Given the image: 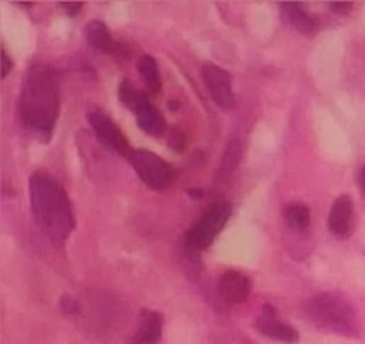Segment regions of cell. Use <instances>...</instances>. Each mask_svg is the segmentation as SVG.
<instances>
[{
	"mask_svg": "<svg viewBox=\"0 0 365 344\" xmlns=\"http://www.w3.org/2000/svg\"><path fill=\"white\" fill-rule=\"evenodd\" d=\"M19 116L24 128L39 142L52 138L59 117V81L47 64H32L27 69L19 98Z\"/></svg>",
	"mask_w": 365,
	"mask_h": 344,
	"instance_id": "cell-1",
	"label": "cell"
},
{
	"mask_svg": "<svg viewBox=\"0 0 365 344\" xmlns=\"http://www.w3.org/2000/svg\"><path fill=\"white\" fill-rule=\"evenodd\" d=\"M30 210L42 234L56 246L69 239L74 230V210L69 195L51 175L37 171L29 180Z\"/></svg>",
	"mask_w": 365,
	"mask_h": 344,
	"instance_id": "cell-2",
	"label": "cell"
},
{
	"mask_svg": "<svg viewBox=\"0 0 365 344\" xmlns=\"http://www.w3.org/2000/svg\"><path fill=\"white\" fill-rule=\"evenodd\" d=\"M310 323L345 338H359L360 319L352 302L340 292H323L310 297L303 307Z\"/></svg>",
	"mask_w": 365,
	"mask_h": 344,
	"instance_id": "cell-3",
	"label": "cell"
},
{
	"mask_svg": "<svg viewBox=\"0 0 365 344\" xmlns=\"http://www.w3.org/2000/svg\"><path fill=\"white\" fill-rule=\"evenodd\" d=\"M231 212H233V208L228 202L214 203L208 212H204L202 219L186 232L185 246L195 252L207 251L214 242V239L221 234V230L225 229L226 222L231 217Z\"/></svg>",
	"mask_w": 365,
	"mask_h": 344,
	"instance_id": "cell-4",
	"label": "cell"
},
{
	"mask_svg": "<svg viewBox=\"0 0 365 344\" xmlns=\"http://www.w3.org/2000/svg\"><path fill=\"white\" fill-rule=\"evenodd\" d=\"M127 160L134 168L136 175L151 190L163 192L175 183L176 170L156 153L148 151V149H132Z\"/></svg>",
	"mask_w": 365,
	"mask_h": 344,
	"instance_id": "cell-5",
	"label": "cell"
},
{
	"mask_svg": "<svg viewBox=\"0 0 365 344\" xmlns=\"http://www.w3.org/2000/svg\"><path fill=\"white\" fill-rule=\"evenodd\" d=\"M202 78L207 84L209 96L213 98V101L221 108V110L230 111L235 110L236 106V98L231 88L233 78L228 71L223 67L213 64V62H207L202 67Z\"/></svg>",
	"mask_w": 365,
	"mask_h": 344,
	"instance_id": "cell-6",
	"label": "cell"
},
{
	"mask_svg": "<svg viewBox=\"0 0 365 344\" xmlns=\"http://www.w3.org/2000/svg\"><path fill=\"white\" fill-rule=\"evenodd\" d=\"M91 128L94 130L95 137L106 144L109 149H112L117 155L127 158L131 155V144L124 137V133L112 123L109 116L104 115L101 111H91L88 115Z\"/></svg>",
	"mask_w": 365,
	"mask_h": 344,
	"instance_id": "cell-7",
	"label": "cell"
},
{
	"mask_svg": "<svg viewBox=\"0 0 365 344\" xmlns=\"http://www.w3.org/2000/svg\"><path fill=\"white\" fill-rule=\"evenodd\" d=\"M257 329L263 336L277 339V341L286 343V344H295L299 343L300 334L294 326L284 323L277 318L275 307L265 306L262 316H260L257 321Z\"/></svg>",
	"mask_w": 365,
	"mask_h": 344,
	"instance_id": "cell-8",
	"label": "cell"
},
{
	"mask_svg": "<svg viewBox=\"0 0 365 344\" xmlns=\"http://www.w3.org/2000/svg\"><path fill=\"white\" fill-rule=\"evenodd\" d=\"M218 291H220V296L230 304H241L250 297L252 282H250V277L246 274L230 269L225 270L220 280H218Z\"/></svg>",
	"mask_w": 365,
	"mask_h": 344,
	"instance_id": "cell-9",
	"label": "cell"
},
{
	"mask_svg": "<svg viewBox=\"0 0 365 344\" xmlns=\"http://www.w3.org/2000/svg\"><path fill=\"white\" fill-rule=\"evenodd\" d=\"M164 319L158 311L141 312L139 324L127 344H158L163 336Z\"/></svg>",
	"mask_w": 365,
	"mask_h": 344,
	"instance_id": "cell-10",
	"label": "cell"
},
{
	"mask_svg": "<svg viewBox=\"0 0 365 344\" xmlns=\"http://www.w3.org/2000/svg\"><path fill=\"white\" fill-rule=\"evenodd\" d=\"M352 215L354 205L349 195H340L334 202L328 215V229L337 237H349L352 232Z\"/></svg>",
	"mask_w": 365,
	"mask_h": 344,
	"instance_id": "cell-11",
	"label": "cell"
},
{
	"mask_svg": "<svg viewBox=\"0 0 365 344\" xmlns=\"http://www.w3.org/2000/svg\"><path fill=\"white\" fill-rule=\"evenodd\" d=\"M86 40H88L89 46H93L95 51L109 54V56H114L121 49L120 44L112 39L108 25L101 21L89 22V25L86 27Z\"/></svg>",
	"mask_w": 365,
	"mask_h": 344,
	"instance_id": "cell-12",
	"label": "cell"
},
{
	"mask_svg": "<svg viewBox=\"0 0 365 344\" xmlns=\"http://www.w3.org/2000/svg\"><path fill=\"white\" fill-rule=\"evenodd\" d=\"M134 115L138 117L139 128L143 130L144 133L151 134V137H163V134L166 133V121H164V116L156 106H153L151 101L146 103L144 106H141Z\"/></svg>",
	"mask_w": 365,
	"mask_h": 344,
	"instance_id": "cell-13",
	"label": "cell"
},
{
	"mask_svg": "<svg viewBox=\"0 0 365 344\" xmlns=\"http://www.w3.org/2000/svg\"><path fill=\"white\" fill-rule=\"evenodd\" d=\"M138 71L139 74L143 76V81L148 88V93L153 94V96H158L159 91H161V74H159V67L156 59L149 56V54H144L138 59Z\"/></svg>",
	"mask_w": 365,
	"mask_h": 344,
	"instance_id": "cell-14",
	"label": "cell"
},
{
	"mask_svg": "<svg viewBox=\"0 0 365 344\" xmlns=\"http://www.w3.org/2000/svg\"><path fill=\"white\" fill-rule=\"evenodd\" d=\"M282 13L289 24L295 27L299 33L310 34L315 30V19L308 16V12L303 11V6L300 4H282Z\"/></svg>",
	"mask_w": 365,
	"mask_h": 344,
	"instance_id": "cell-15",
	"label": "cell"
},
{
	"mask_svg": "<svg viewBox=\"0 0 365 344\" xmlns=\"http://www.w3.org/2000/svg\"><path fill=\"white\" fill-rule=\"evenodd\" d=\"M120 101L122 106H126L127 110L136 113L141 106H144L146 103H149V96L139 89H136L129 81H122L120 84Z\"/></svg>",
	"mask_w": 365,
	"mask_h": 344,
	"instance_id": "cell-16",
	"label": "cell"
},
{
	"mask_svg": "<svg viewBox=\"0 0 365 344\" xmlns=\"http://www.w3.org/2000/svg\"><path fill=\"white\" fill-rule=\"evenodd\" d=\"M285 220L290 229L296 230V232H307L310 227V210L305 205L295 203V205H289L285 210Z\"/></svg>",
	"mask_w": 365,
	"mask_h": 344,
	"instance_id": "cell-17",
	"label": "cell"
},
{
	"mask_svg": "<svg viewBox=\"0 0 365 344\" xmlns=\"http://www.w3.org/2000/svg\"><path fill=\"white\" fill-rule=\"evenodd\" d=\"M59 306H61V309L66 312V314H79L81 312L79 302H77L72 296H62Z\"/></svg>",
	"mask_w": 365,
	"mask_h": 344,
	"instance_id": "cell-18",
	"label": "cell"
},
{
	"mask_svg": "<svg viewBox=\"0 0 365 344\" xmlns=\"http://www.w3.org/2000/svg\"><path fill=\"white\" fill-rule=\"evenodd\" d=\"M352 4L350 2H332L328 4V8L330 11H334V13H337V16H347L350 11H352Z\"/></svg>",
	"mask_w": 365,
	"mask_h": 344,
	"instance_id": "cell-19",
	"label": "cell"
},
{
	"mask_svg": "<svg viewBox=\"0 0 365 344\" xmlns=\"http://www.w3.org/2000/svg\"><path fill=\"white\" fill-rule=\"evenodd\" d=\"M0 66H2V72H0V76L6 79L8 76V72H11L13 67V62L11 61V57H8V54L6 51L0 52Z\"/></svg>",
	"mask_w": 365,
	"mask_h": 344,
	"instance_id": "cell-20",
	"label": "cell"
},
{
	"mask_svg": "<svg viewBox=\"0 0 365 344\" xmlns=\"http://www.w3.org/2000/svg\"><path fill=\"white\" fill-rule=\"evenodd\" d=\"M82 7H84V4H81V2H64V4H61V8H64V11H66V13L69 17H76L77 13L82 11Z\"/></svg>",
	"mask_w": 365,
	"mask_h": 344,
	"instance_id": "cell-21",
	"label": "cell"
},
{
	"mask_svg": "<svg viewBox=\"0 0 365 344\" xmlns=\"http://www.w3.org/2000/svg\"><path fill=\"white\" fill-rule=\"evenodd\" d=\"M188 195L193 198V200H199L203 197V190L202 188H190Z\"/></svg>",
	"mask_w": 365,
	"mask_h": 344,
	"instance_id": "cell-22",
	"label": "cell"
},
{
	"mask_svg": "<svg viewBox=\"0 0 365 344\" xmlns=\"http://www.w3.org/2000/svg\"><path fill=\"white\" fill-rule=\"evenodd\" d=\"M359 187L365 193V166L360 170V173H359Z\"/></svg>",
	"mask_w": 365,
	"mask_h": 344,
	"instance_id": "cell-23",
	"label": "cell"
}]
</instances>
